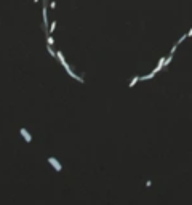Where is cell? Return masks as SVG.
Returning a JSON list of instances; mask_svg holds the SVG:
<instances>
[{
	"label": "cell",
	"mask_w": 192,
	"mask_h": 205,
	"mask_svg": "<svg viewBox=\"0 0 192 205\" xmlns=\"http://www.w3.org/2000/svg\"><path fill=\"white\" fill-rule=\"evenodd\" d=\"M48 164H50L53 168H55L56 172H61L63 170V167H61V164H59V162L55 159V157H48Z\"/></svg>",
	"instance_id": "obj_1"
},
{
	"label": "cell",
	"mask_w": 192,
	"mask_h": 205,
	"mask_svg": "<svg viewBox=\"0 0 192 205\" xmlns=\"http://www.w3.org/2000/svg\"><path fill=\"white\" fill-rule=\"evenodd\" d=\"M19 133L22 135L24 140H26V143H32V136H31V133H29V131H27L26 128H21V130H19Z\"/></svg>",
	"instance_id": "obj_2"
},
{
	"label": "cell",
	"mask_w": 192,
	"mask_h": 205,
	"mask_svg": "<svg viewBox=\"0 0 192 205\" xmlns=\"http://www.w3.org/2000/svg\"><path fill=\"white\" fill-rule=\"evenodd\" d=\"M56 58L59 59V63L63 64V67H64V69H67V67H69V64L66 63V59H64V56H63V51H56Z\"/></svg>",
	"instance_id": "obj_3"
},
{
	"label": "cell",
	"mask_w": 192,
	"mask_h": 205,
	"mask_svg": "<svg viewBox=\"0 0 192 205\" xmlns=\"http://www.w3.org/2000/svg\"><path fill=\"white\" fill-rule=\"evenodd\" d=\"M42 16H43V29L46 31V27H48V18H46V3H43V10H42Z\"/></svg>",
	"instance_id": "obj_4"
},
{
	"label": "cell",
	"mask_w": 192,
	"mask_h": 205,
	"mask_svg": "<svg viewBox=\"0 0 192 205\" xmlns=\"http://www.w3.org/2000/svg\"><path fill=\"white\" fill-rule=\"evenodd\" d=\"M66 72H67V74H69V75L72 77V79H75V80H79L80 83L83 82V79H82V77H79V75H75V74H74V72H72V69H70V67H67V69H66Z\"/></svg>",
	"instance_id": "obj_5"
},
{
	"label": "cell",
	"mask_w": 192,
	"mask_h": 205,
	"mask_svg": "<svg viewBox=\"0 0 192 205\" xmlns=\"http://www.w3.org/2000/svg\"><path fill=\"white\" fill-rule=\"evenodd\" d=\"M155 74H157V72H155V71H152L151 74H147V75H142V77H141V80H151V79H154V77H155Z\"/></svg>",
	"instance_id": "obj_6"
},
{
	"label": "cell",
	"mask_w": 192,
	"mask_h": 205,
	"mask_svg": "<svg viewBox=\"0 0 192 205\" xmlns=\"http://www.w3.org/2000/svg\"><path fill=\"white\" fill-rule=\"evenodd\" d=\"M138 80H141V77H138V75H135V77H133V80L130 82V88H133V87L136 85V82H138Z\"/></svg>",
	"instance_id": "obj_7"
},
{
	"label": "cell",
	"mask_w": 192,
	"mask_h": 205,
	"mask_svg": "<svg viewBox=\"0 0 192 205\" xmlns=\"http://www.w3.org/2000/svg\"><path fill=\"white\" fill-rule=\"evenodd\" d=\"M46 50H48V53H50L51 56H56V51H53V48H51V45H48V47H46Z\"/></svg>",
	"instance_id": "obj_8"
},
{
	"label": "cell",
	"mask_w": 192,
	"mask_h": 205,
	"mask_svg": "<svg viewBox=\"0 0 192 205\" xmlns=\"http://www.w3.org/2000/svg\"><path fill=\"white\" fill-rule=\"evenodd\" d=\"M46 42H48V45H53V43H55V40H53L51 35H46Z\"/></svg>",
	"instance_id": "obj_9"
},
{
	"label": "cell",
	"mask_w": 192,
	"mask_h": 205,
	"mask_svg": "<svg viewBox=\"0 0 192 205\" xmlns=\"http://www.w3.org/2000/svg\"><path fill=\"white\" fill-rule=\"evenodd\" d=\"M55 27H56V21H53V22H51V26H50V32L55 31Z\"/></svg>",
	"instance_id": "obj_10"
},
{
	"label": "cell",
	"mask_w": 192,
	"mask_h": 205,
	"mask_svg": "<svg viewBox=\"0 0 192 205\" xmlns=\"http://www.w3.org/2000/svg\"><path fill=\"white\" fill-rule=\"evenodd\" d=\"M187 37H192V29H190V31L187 32Z\"/></svg>",
	"instance_id": "obj_11"
},
{
	"label": "cell",
	"mask_w": 192,
	"mask_h": 205,
	"mask_svg": "<svg viewBox=\"0 0 192 205\" xmlns=\"http://www.w3.org/2000/svg\"><path fill=\"white\" fill-rule=\"evenodd\" d=\"M34 2H35V3H37V2H40V0H34Z\"/></svg>",
	"instance_id": "obj_12"
}]
</instances>
